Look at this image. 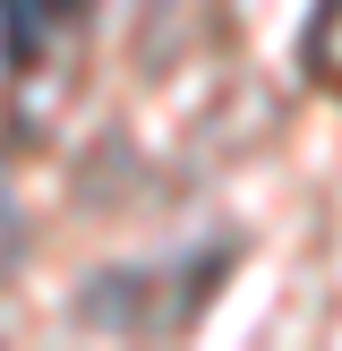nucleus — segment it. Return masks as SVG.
Here are the masks:
<instances>
[{"instance_id": "obj_1", "label": "nucleus", "mask_w": 342, "mask_h": 351, "mask_svg": "<svg viewBox=\"0 0 342 351\" xmlns=\"http://www.w3.org/2000/svg\"><path fill=\"white\" fill-rule=\"evenodd\" d=\"M9 51H17V69L43 51V0H9Z\"/></svg>"}]
</instances>
